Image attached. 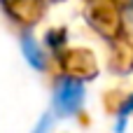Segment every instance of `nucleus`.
Instances as JSON below:
<instances>
[{
	"instance_id": "nucleus-2",
	"label": "nucleus",
	"mask_w": 133,
	"mask_h": 133,
	"mask_svg": "<svg viewBox=\"0 0 133 133\" xmlns=\"http://www.w3.org/2000/svg\"><path fill=\"white\" fill-rule=\"evenodd\" d=\"M21 49H23V56H26L28 65H33L35 70H44V68H47V58H44L40 44H37L30 35H23V37H21Z\"/></svg>"
},
{
	"instance_id": "nucleus-3",
	"label": "nucleus",
	"mask_w": 133,
	"mask_h": 133,
	"mask_svg": "<svg viewBox=\"0 0 133 133\" xmlns=\"http://www.w3.org/2000/svg\"><path fill=\"white\" fill-rule=\"evenodd\" d=\"M133 112V96H129V101L124 103V108H122V112H119V124H117V129L122 131L124 129V124H126V117Z\"/></svg>"
},
{
	"instance_id": "nucleus-1",
	"label": "nucleus",
	"mask_w": 133,
	"mask_h": 133,
	"mask_svg": "<svg viewBox=\"0 0 133 133\" xmlns=\"http://www.w3.org/2000/svg\"><path fill=\"white\" fill-rule=\"evenodd\" d=\"M84 103V82L77 77H61L54 87V112L58 117H75Z\"/></svg>"
}]
</instances>
